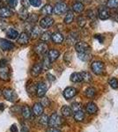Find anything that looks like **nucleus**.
Segmentation results:
<instances>
[{"label":"nucleus","instance_id":"nucleus-38","mask_svg":"<svg viewBox=\"0 0 118 132\" xmlns=\"http://www.w3.org/2000/svg\"><path fill=\"white\" fill-rule=\"evenodd\" d=\"M109 85L113 89H117L118 88V79L115 78H112L109 79Z\"/></svg>","mask_w":118,"mask_h":132},{"label":"nucleus","instance_id":"nucleus-27","mask_svg":"<svg viewBox=\"0 0 118 132\" xmlns=\"http://www.w3.org/2000/svg\"><path fill=\"white\" fill-rule=\"evenodd\" d=\"M78 58L82 61H89L91 59V52L89 51H86V52H84V53H78Z\"/></svg>","mask_w":118,"mask_h":132},{"label":"nucleus","instance_id":"nucleus-17","mask_svg":"<svg viewBox=\"0 0 118 132\" xmlns=\"http://www.w3.org/2000/svg\"><path fill=\"white\" fill-rule=\"evenodd\" d=\"M60 56V52L58 50H50L48 52V56L49 59L50 60V62L52 63V62H55L56 60H57V58L59 57Z\"/></svg>","mask_w":118,"mask_h":132},{"label":"nucleus","instance_id":"nucleus-43","mask_svg":"<svg viewBox=\"0 0 118 132\" xmlns=\"http://www.w3.org/2000/svg\"><path fill=\"white\" fill-rule=\"evenodd\" d=\"M21 2V5H22L23 7L27 8V9H28L29 6H30V3H29V0H20Z\"/></svg>","mask_w":118,"mask_h":132},{"label":"nucleus","instance_id":"nucleus-26","mask_svg":"<svg viewBox=\"0 0 118 132\" xmlns=\"http://www.w3.org/2000/svg\"><path fill=\"white\" fill-rule=\"evenodd\" d=\"M72 9L75 12H78V13H80V12H82L84 9H85V6L81 2H76V3L73 4V5H72Z\"/></svg>","mask_w":118,"mask_h":132},{"label":"nucleus","instance_id":"nucleus-2","mask_svg":"<svg viewBox=\"0 0 118 132\" xmlns=\"http://www.w3.org/2000/svg\"><path fill=\"white\" fill-rule=\"evenodd\" d=\"M62 123H63V119L57 113H54L53 114H51V116L49 118L48 125H49V127L57 128L61 126Z\"/></svg>","mask_w":118,"mask_h":132},{"label":"nucleus","instance_id":"nucleus-28","mask_svg":"<svg viewBox=\"0 0 118 132\" xmlns=\"http://www.w3.org/2000/svg\"><path fill=\"white\" fill-rule=\"evenodd\" d=\"M74 20V14L72 12H70V11H68L67 12H66V15L64 17V23L67 25L70 24V23L73 21Z\"/></svg>","mask_w":118,"mask_h":132},{"label":"nucleus","instance_id":"nucleus-51","mask_svg":"<svg viewBox=\"0 0 118 132\" xmlns=\"http://www.w3.org/2000/svg\"><path fill=\"white\" fill-rule=\"evenodd\" d=\"M5 63H6V60H1L0 61V66H5Z\"/></svg>","mask_w":118,"mask_h":132},{"label":"nucleus","instance_id":"nucleus-23","mask_svg":"<svg viewBox=\"0 0 118 132\" xmlns=\"http://www.w3.org/2000/svg\"><path fill=\"white\" fill-rule=\"evenodd\" d=\"M70 81L73 83H78L83 81V78L81 72H74L70 75Z\"/></svg>","mask_w":118,"mask_h":132},{"label":"nucleus","instance_id":"nucleus-13","mask_svg":"<svg viewBox=\"0 0 118 132\" xmlns=\"http://www.w3.org/2000/svg\"><path fill=\"white\" fill-rule=\"evenodd\" d=\"M47 90H48V86H46V84L44 82H40L36 86V94L38 97L42 98L47 93Z\"/></svg>","mask_w":118,"mask_h":132},{"label":"nucleus","instance_id":"nucleus-15","mask_svg":"<svg viewBox=\"0 0 118 132\" xmlns=\"http://www.w3.org/2000/svg\"><path fill=\"white\" fill-rule=\"evenodd\" d=\"M51 40H52L54 43L61 44L62 42H64V37L61 33H59V32H56V33L51 35Z\"/></svg>","mask_w":118,"mask_h":132},{"label":"nucleus","instance_id":"nucleus-40","mask_svg":"<svg viewBox=\"0 0 118 132\" xmlns=\"http://www.w3.org/2000/svg\"><path fill=\"white\" fill-rule=\"evenodd\" d=\"M86 16L88 17L90 20H96V15H95V12L93 10H88L86 12Z\"/></svg>","mask_w":118,"mask_h":132},{"label":"nucleus","instance_id":"nucleus-19","mask_svg":"<svg viewBox=\"0 0 118 132\" xmlns=\"http://www.w3.org/2000/svg\"><path fill=\"white\" fill-rule=\"evenodd\" d=\"M12 11L7 7L0 8V18H9L12 15Z\"/></svg>","mask_w":118,"mask_h":132},{"label":"nucleus","instance_id":"nucleus-7","mask_svg":"<svg viewBox=\"0 0 118 132\" xmlns=\"http://www.w3.org/2000/svg\"><path fill=\"white\" fill-rule=\"evenodd\" d=\"M98 15L100 20H108L109 17H110V12H109L108 7L101 5L98 9Z\"/></svg>","mask_w":118,"mask_h":132},{"label":"nucleus","instance_id":"nucleus-8","mask_svg":"<svg viewBox=\"0 0 118 132\" xmlns=\"http://www.w3.org/2000/svg\"><path fill=\"white\" fill-rule=\"evenodd\" d=\"M0 48L4 51H10L14 50L15 45L10 41H7L5 39H0Z\"/></svg>","mask_w":118,"mask_h":132},{"label":"nucleus","instance_id":"nucleus-20","mask_svg":"<svg viewBox=\"0 0 118 132\" xmlns=\"http://www.w3.org/2000/svg\"><path fill=\"white\" fill-rule=\"evenodd\" d=\"M33 113L36 116H39L43 113V106L41 103H35L33 107Z\"/></svg>","mask_w":118,"mask_h":132},{"label":"nucleus","instance_id":"nucleus-46","mask_svg":"<svg viewBox=\"0 0 118 132\" xmlns=\"http://www.w3.org/2000/svg\"><path fill=\"white\" fill-rule=\"evenodd\" d=\"M94 38H95V39H98L100 43H103V41H104L103 36H101L100 35H94Z\"/></svg>","mask_w":118,"mask_h":132},{"label":"nucleus","instance_id":"nucleus-14","mask_svg":"<svg viewBox=\"0 0 118 132\" xmlns=\"http://www.w3.org/2000/svg\"><path fill=\"white\" fill-rule=\"evenodd\" d=\"M29 35L27 33H26V32H23V33H21L20 35H19V37L17 38V40H18V42L21 45H26V44H27L29 42Z\"/></svg>","mask_w":118,"mask_h":132},{"label":"nucleus","instance_id":"nucleus-32","mask_svg":"<svg viewBox=\"0 0 118 132\" xmlns=\"http://www.w3.org/2000/svg\"><path fill=\"white\" fill-rule=\"evenodd\" d=\"M67 42H68V43H69L70 45L75 44V43H77V42H78V37H77V35H75V34L72 33V34H70L69 36H68Z\"/></svg>","mask_w":118,"mask_h":132},{"label":"nucleus","instance_id":"nucleus-6","mask_svg":"<svg viewBox=\"0 0 118 132\" xmlns=\"http://www.w3.org/2000/svg\"><path fill=\"white\" fill-rule=\"evenodd\" d=\"M11 77V71L8 66H0V79L3 81H8Z\"/></svg>","mask_w":118,"mask_h":132},{"label":"nucleus","instance_id":"nucleus-4","mask_svg":"<svg viewBox=\"0 0 118 132\" xmlns=\"http://www.w3.org/2000/svg\"><path fill=\"white\" fill-rule=\"evenodd\" d=\"M91 68H92V71H93L96 75H101V74L104 72V70H105L104 63L100 61L93 62L91 65Z\"/></svg>","mask_w":118,"mask_h":132},{"label":"nucleus","instance_id":"nucleus-29","mask_svg":"<svg viewBox=\"0 0 118 132\" xmlns=\"http://www.w3.org/2000/svg\"><path fill=\"white\" fill-rule=\"evenodd\" d=\"M61 113L64 116L69 117L72 116V108H70L69 106H63L61 108Z\"/></svg>","mask_w":118,"mask_h":132},{"label":"nucleus","instance_id":"nucleus-37","mask_svg":"<svg viewBox=\"0 0 118 132\" xmlns=\"http://www.w3.org/2000/svg\"><path fill=\"white\" fill-rule=\"evenodd\" d=\"M95 93H96V91L93 87H89V88H87L86 90H85V95L88 98H91V99L94 97Z\"/></svg>","mask_w":118,"mask_h":132},{"label":"nucleus","instance_id":"nucleus-33","mask_svg":"<svg viewBox=\"0 0 118 132\" xmlns=\"http://www.w3.org/2000/svg\"><path fill=\"white\" fill-rule=\"evenodd\" d=\"M22 114L26 119H29L31 117V110L28 106H24L22 108Z\"/></svg>","mask_w":118,"mask_h":132},{"label":"nucleus","instance_id":"nucleus-35","mask_svg":"<svg viewBox=\"0 0 118 132\" xmlns=\"http://www.w3.org/2000/svg\"><path fill=\"white\" fill-rule=\"evenodd\" d=\"M81 75H82V78H83V81L85 82H91L93 78H92V75L89 73V72H86V71H82L81 72Z\"/></svg>","mask_w":118,"mask_h":132},{"label":"nucleus","instance_id":"nucleus-44","mask_svg":"<svg viewBox=\"0 0 118 132\" xmlns=\"http://www.w3.org/2000/svg\"><path fill=\"white\" fill-rule=\"evenodd\" d=\"M17 0H10V2L8 3V5H9L10 7H12V8H14L15 6L17 5Z\"/></svg>","mask_w":118,"mask_h":132},{"label":"nucleus","instance_id":"nucleus-36","mask_svg":"<svg viewBox=\"0 0 118 132\" xmlns=\"http://www.w3.org/2000/svg\"><path fill=\"white\" fill-rule=\"evenodd\" d=\"M39 122L43 126H46L49 123V116L46 114H41V117L39 118Z\"/></svg>","mask_w":118,"mask_h":132},{"label":"nucleus","instance_id":"nucleus-3","mask_svg":"<svg viewBox=\"0 0 118 132\" xmlns=\"http://www.w3.org/2000/svg\"><path fill=\"white\" fill-rule=\"evenodd\" d=\"M3 95L5 100L10 102H15L18 100V95L15 93L14 90L11 88H5L3 90Z\"/></svg>","mask_w":118,"mask_h":132},{"label":"nucleus","instance_id":"nucleus-10","mask_svg":"<svg viewBox=\"0 0 118 132\" xmlns=\"http://www.w3.org/2000/svg\"><path fill=\"white\" fill-rule=\"evenodd\" d=\"M48 50L49 48L48 45L46 44V42H40L35 48V51L36 52V54L40 55V56H44L48 52Z\"/></svg>","mask_w":118,"mask_h":132},{"label":"nucleus","instance_id":"nucleus-18","mask_svg":"<svg viewBox=\"0 0 118 132\" xmlns=\"http://www.w3.org/2000/svg\"><path fill=\"white\" fill-rule=\"evenodd\" d=\"M29 12H28V11H27V8H25V7H21L20 10H19V18L21 20H24L26 21L28 19V17H29Z\"/></svg>","mask_w":118,"mask_h":132},{"label":"nucleus","instance_id":"nucleus-1","mask_svg":"<svg viewBox=\"0 0 118 132\" xmlns=\"http://www.w3.org/2000/svg\"><path fill=\"white\" fill-rule=\"evenodd\" d=\"M72 110L73 111V117L77 122H81V121L84 120V118H85V113L82 110L80 104L78 103V102L73 103L72 107Z\"/></svg>","mask_w":118,"mask_h":132},{"label":"nucleus","instance_id":"nucleus-30","mask_svg":"<svg viewBox=\"0 0 118 132\" xmlns=\"http://www.w3.org/2000/svg\"><path fill=\"white\" fill-rule=\"evenodd\" d=\"M51 35H52V34H51L50 32L46 31V32H44V33H42V35H41L40 38H41V40H42V41L43 42H48L50 41Z\"/></svg>","mask_w":118,"mask_h":132},{"label":"nucleus","instance_id":"nucleus-42","mask_svg":"<svg viewBox=\"0 0 118 132\" xmlns=\"http://www.w3.org/2000/svg\"><path fill=\"white\" fill-rule=\"evenodd\" d=\"M29 3L34 7H39L42 5V0H29Z\"/></svg>","mask_w":118,"mask_h":132},{"label":"nucleus","instance_id":"nucleus-39","mask_svg":"<svg viewBox=\"0 0 118 132\" xmlns=\"http://www.w3.org/2000/svg\"><path fill=\"white\" fill-rule=\"evenodd\" d=\"M86 24V19L84 16H79L78 18V25L80 27H84Z\"/></svg>","mask_w":118,"mask_h":132},{"label":"nucleus","instance_id":"nucleus-48","mask_svg":"<svg viewBox=\"0 0 118 132\" xmlns=\"http://www.w3.org/2000/svg\"><path fill=\"white\" fill-rule=\"evenodd\" d=\"M47 77H48V79L49 80L50 82H52V81H55L56 80V78L53 75H51V74H48L47 75Z\"/></svg>","mask_w":118,"mask_h":132},{"label":"nucleus","instance_id":"nucleus-9","mask_svg":"<svg viewBox=\"0 0 118 132\" xmlns=\"http://www.w3.org/2000/svg\"><path fill=\"white\" fill-rule=\"evenodd\" d=\"M54 24V19L51 18L50 16H45L44 18H42L40 21V26L42 28H49L51 26Z\"/></svg>","mask_w":118,"mask_h":132},{"label":"nucleus","instance_id":"nucleus-50","mask_svg":"<svg viewBox=\"0 0 118 132\" xmlns=\"http://www.w3.org/2000/svg\"><path fill=\"white\" fill-rule=\"evenodd\" d=\"M21 132H28V129L26 126H23L22 129H21Z\"/></svg>","mask_w":118,"mask_h":132},{"label":"nucleus","instance_id":"nucleus-41","mask_svg":"<svg viewBox=\"0 0 118 132\" xmlns=\"http://www.w3.org/2000/svg\"><path fill=\"white\" fill-rule=\"evenodd\" d=\"M27 20H28V23H36V21L38 20V16L36 14L33 13L31 15H29L28 19Z\"/></svg>","mask_w":118,"mask_h":132},{"label":"nucleus","instance_id":"nucleus-21","mask_svg":"<svg viewBox=\"0 0 118 132\" xmlns=\"http://www.w3.org/2000/svg\"><path fill=\"white\" fill-rule=\"evenodd\" d=\"M19 35H20L19 32L14 28H9L6 31V35H7V37L12 40L17 39V38L19 37Z\"/></svg>","mask_w":118,"mask_h":132},{"label":"nucleus","instance_id":"nucleus-45","mask_svg":"<svg viewBox=\"0 0 118 132\" xmlns=\"http://www.w3.org/2000/svg\"><path fill=\"white\" fill-rule=\"evenodd\" d=\"M41 104H42V106L47 107V106L49 105V101L47 99V98H43V99H42V103H41Z\"/></svg>","mask_w":118,"mask_h":132},{"label":"nucleus","instance_id":"nucleus-47","mask_svg":"<svg viewBox=\"0 0 118 132\" xmlns=\"http://www.w3.org/2000/svg\"><path fill=\"white\" fill-rule=\"evenodd\" d=\"M46 132H61V130H59L57 128H53V127H50L49 129H48L46 130Z\"/></svg>","mask_w":118,"mask_h":132},{"label":"nucleus","instance_id":"nucleus-25","mask_svg":"<svg viewBox=\"0 0 118 132\" xmlns=\"http://www.w3.org/2000/svg\"><path fill=\"white\" fill-rule=\"evenodd\" d=\"M41 35H42V28H40V27L35 26L31 29V37L33 39H36V38L40 37Z\"/></svg>","mask_w":118,"mask_h":132},{"label":"nucleus","instance_id":"nucleus-12","mask_svg":"<svg viewBox=\"0 0 118 132\" xmlns=\"http://www.w3.org/2000/svg\"><path fill=\"white\" fill-rule=\"evenodd\" d=\"M78 93V92H77V89L74 88V87H67V88L64 89L63 94H64V97L65 98L66 100H70L72 99V98H73L76 96V94Z\"/></svg>","mask_w":118,"mask_h":132},{"label":"nucleus","instance_id":"nucleus-53","mask_svg":"<svg viewBox=\"0 0 118 132\" xmlns=\"http://www.w3.org/2000/svg\"><path fill=\"white\" fill-rule=\"evenodd\" d=\"M2 1H3L4 2V3H9V2H10V0H2Z\"/></svg>","mask_w":118,"mask_h":132},{"label":"nucleus","instance_id":"nucleus-5","mask_svg":"<svg viewBox=\"0 0 118 132\" xmlns=\"http://www.w3.org/2000/svg\"><path fill=\"white\" fill-rule=\"evenodd\" d=\"M69 8H68V5H66L64 2H61V3H57V5H55L54 9H53V12H55V14L57 15H62L64 13H66L68 12Z\"/></svg>","mask_w":118,"mask_h":132},{"label":"nucleus","instance_id":"nucleus-11","mask_svg":"<svg viewBox=\"0 0 118 132\" xmlns=\"http://www.w3.org/2000/svg\"><path fill=\"white\" fill-rule=\"evenodd\" d=\"M75 50L78 53H84L90 50V47L85 42H78L75 44Z\"/></svg>","mask_w":118,"mask_h":132},{"label":"nucleus","instance_id":"nucleus-24","mask_svg":"<svg viewBox=\"0 0 118 132\" xmlns=\"http://www.w3.org/2000/svg\"><path fill=\"white\" fill-rule=\"evenodd\" d=\"M41 12H42L43 15H46V16H49L52 14L53 12V7L51 6L50 5H45L41 9Z\"/></svg>","mask_w":118,"mask_h":132},{"label":"nucleus","instance_id":"nucleus-34","mask_svg":"<svg viewBox=\"0 0 118 132\" xmlns=\"http://www.w3.org/2000/svg\"><path fill=\"white\" fill-rule=\"evenodd\" d=\"M107 7L110 8V9H116L118 8V0H108Z\"/></svg>","mask_w":118,"mask_h":132},{"label":"nucleus","instance_id":"nucleus-16","mask_svg":"<svg viewBox=\"0 0 118 132\" xmlns=\"http://www.w3.org/2000/svg\"><path fill=\"white\" fill-rule=\"evenodd\" d=\"M42 71V64L40 63H35L33 66V68L31 69V75L33 77H37L41 74V72Z\"/></svg>","mask_w":118,"mask_h":132},{"label":"nucleus","instance_id":"nucleus-49","mask_svg":"<svg viewBox=\"0 0 118 132\" xmlns=\"http://www.w3.org/2000/svg\"><path fill=\"white\" fill-rule=\"evenodd\" d=\"M10 130L11 132H18V127H17L16 125H12Z\"/></svg>","mask_w":118,"mask_h":132},{"label":"nucleus","instance_id":"nucleus-22","mask_svg":"<svg viewBox=\"0 0 118 132\" xmlns=\"http://www.w3.org/2000/svg\"><path fill=\"white\" fill-rule=\"evenodd\" d=\"M86 111L90 114H95V113L98 111V108H97V106H96V104L93 103V102H89L86 105Z\"/></svg>","mask_w":118,"mask_h":132},{"label":"nucleus","instance_id":"nucleus-54","mask_svg":"<svg viewBox=\"0 0 118 132\" xmlns=\"http://www.w3.org/2000/svg\"><path fill=\"white\" fill-rule=\"evenodd\" d=\"M1 3H2V0H0V6H1Z\"/></svg>","mask_w":118,"mask_h":132},{"label":"nucleus","instance_id":"nucleus-31","mask_svg":"<svg viewBox=\"0 0 118 132\" xmlns=\"http://www.w3.org/2000/svg\"><path fill=\"white\" fill-rule=\"evenodd\" d=\"M42 70H45V71H47V70L50 69V67H51V62L49 59L48 56H45L44 57L43 62H42Z\"/></svg>","mask_w":118,"mask_h":132},{"label":"nucleus","instance_id":"nucleus-52","mask_svg":"<svg viewBox=\"0 0 118 132\" xmlns=\"http://www.w3.org/2000/svg\"><path fill=\"white\" fill-rule=\"evenodd\" d=\"M4 109H5V105H4L3 103H0V110L3 111Z\"/></svg>","mask_w":118,"mask_h":132}]
</instances>
